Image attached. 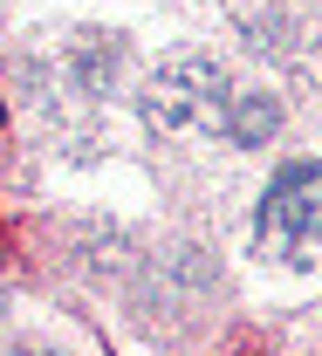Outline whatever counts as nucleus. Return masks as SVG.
Wrapping results in <instances>:
<instances>
[{"mask_svg":"<svg viewBox=\"0 0 322 356\" xmlns=\"http://www.w3.org/2000/svg\"><path fill=\"white\" fill-rule=\"evenodd\" d=\"M254 247L275 267L322 274V158H295L268 178L254 213Z\"/></svg>","mask_w":322,"mask_h":356,"instance_id":"nucleus-1","label":"nucleus"},{"mask_svg":"<svg viewBox=\"0 0 322 356\" xmlns=\"http://www.w3.org/2000/svg\"><path fill=\"white\" fill-rule=\"evenodd\" d=\"M227 103H233V83L227 69L213 62V55H179V62H165L151 83H144L138 110L151 131H213L227 124Z\"/></svg>","mask_w":322,"mask_h":356,"instance_id":"nucleus-2","label":"nucleus"},{"mask_svg":"<svg viewBox=\"0 0 322 356\" xmlns=\"http://www.w3.org/2000/svg\"><path fill=\"white\" fill-rule=\"evenodd\" d=\"M275 131H281V103H275V96H261V89H233L220 137H227V144H268Z\"/></svg>","mask_w":322,"mask_h":356,"instance_id":"nucleus-3","label":"nucleus"},{"mask_svg":"<svg viewBox=\"0 0 322 356\" xmlns=\"http://www.w3.org/2000/svg\"><path fill=\"white\" fill-rule=\"evenodd\" d=\"M21 356H55V350H21Z\"/></svg>","mask_w":322,"mask_h":356,"instance_id":"nucleus-4","label":"nucleus"}]
</instances>
